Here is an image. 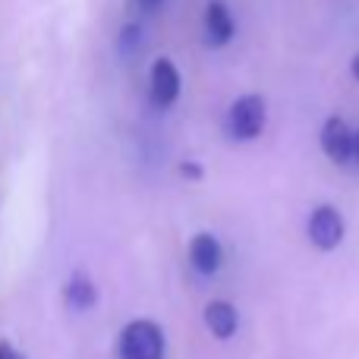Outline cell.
Returning a JSON list of instances; mask_svg holds the SVG:
<instances>
[{"label": "cell", "instance_id": "1", "mask_svg": "<svg viewBox=\"0 0 359 359\" xmlns=\"http://www.w3.org/2000/svg\"><path fill=\"white\" fill-rule=\"evenodd\" d=\"M164 350H168L164 331L151 318H136V322H130L120 331L117 341L120 359H164Z\"/></svg>", "mask_w": 359, "mask_h": 359}, {"label": "cell", "instance_id": "2", "mask_svg": "<svg viewBox=\"0 0 359 359\" xmlns=\"http://www.w3.org/2000/svg\"><path fill=\"white\" fill-rule=\"evenodd\" d=\"M268 120V104L262 95H243L227 107V133L236 142L259 139Z\"/></svg>", "mask_w": 359, "mask_h": 359}, {"label": "cell", "instance_id": "3", "mask_svg": "<svg viewBox=\"0 0 359 359\" xmlns=\"http://www.w3.org/2000/svg\"><path fill=\"white\" fill-rule=\"evenodd\" d=\"M344 233H347V221H344V215L334 205H318V208H312L309 221H306V236H309V243L316 249L331 252V249H337L344 243Z\"/></svg>", "mask_w": 359, "mask_h": 359}, {"label": "cell", "instance_id": "4", "mask_svg": "<svg viewBox=\"0 0 359 359\" xmlns=\"http://www.w3.org/2000/svg\"><path fill=\"white\" fill-rule=\"evenodd\" d=\"M180 88H183V79H180V69L170 57H158L151 63V73H149V92L155 107H174L180 98Z\"/></svg>", "mask_w": 359, "mask_h": 359}, {"label": "cell", "instance_id": "5", "mask_svg": "<svg viewBox=\"0 0 359 359\" xmlns=\"http://www.w3.org/2000/svg\"><path fill=\"white\" fill-rule=\"evenodd\" d=\"M322 151L328 155V161L334 164H350L353 161V130L347 126L344 117H328L322 126Z\"/></svg>", "mask_w": 359, "mask_h": 359}, {"label": "cell", "instance_id": "6", "mask_svg": "<svg viewBox=\"0 0 359 359\" xmlns=\"http://www.w3.org/2000/svg\"><path fill=\"white\" fill-rule=\"evenodd\" d=\"M189 265L196 268L198 274H217L224 265V246L221 240H217L215 233H208V230H202V233H196L189 240Z\"/></svg>", "mask_w": 359, "mask_h": 359}, {"label": "cell", "instance_id": "7", "mask_svg": "<svg viewBox=\"0 0 359 359\" xmlns=\"http://www.w3.org/2000/svg\"><path fill=\"white\" fill-rule=\"evenodd\" d=\"M233 32H236V22L230 6L224 0H208L205 4V41L211 48H224V44H230Z\"/></svg>", "mask_w": 359, "mask_h": 359}, {"label": "cell", "instance_id": "8", "mask_svg": "<svg viewBox=\"0 0 359 359\" xmlns=\"http://www.w3.org/2000/svg\"><path fill=\"white\" fill-rule=\"evenodd\" d=\"M205 328L217 337V341H230L240 328V316H236V306L227 303V299H211L205 306Z\"/></svg>", "mask_w": 359, "mask_h": 359}, {"label": "cell", "instance_id": "9", "mask_svg": "<svg viewBox=\"0 0 359 359\" xmlns=\"http://www.w3.org/2000/svg\"><path fill=\"white\" fill-rule=\"evenodd\" d=\"M63 299H67L69 309L86 312V309H92V306L98 303V287H95V280L88 278V274L76 271L73 278L67 280V287H63Z\"/></svg>", "mask_w": 359, "mask_h": 359}, {"label": "cell", "instance_id": "10", "mask_svg": "<svg viewBox=\"0 0 359 359\" xmlns=\"http://www.w3.org/2000/svg\"><path fill=\"white\" fill-rule=\"evenodd\" d=\"M180 174L189 177V180H198V177H202V164H196V161H183V164H180Z\"/></svg>", "mask_w": 359, "mask_h": 359}, {"label": "cell", "instance_id": "11", "mask_svg": "<svg viewBox=\"0 0 359 359\" xmlns=\"http://www.w3.org/2000/svg\"><path fill=\"white\" fill-rule=\"evenodd\" d=\"M0 359H25V356L19 353V350L13 347L10 341H0Z\"/></svg>", "mask_w": 359, "mask_h": 359}, {"label": "cell", "instance_id": "12", "mask_svg": "<svg viewBox=\"0 0 359 359\" xmlns=\"http://www.w3.org/2000/svg\"><path fill=\"white\" fill-rule=\"evenodd\" d=\"M350 69H353V79L359 82V54L353 57V63H350Z\"/></svg>", "mask_w": 359, "mask_h": 359}, {"label": "cell", "instance_id": "13", "mask_svg": "<svg viewBox=\"0 0 359 359\" xmlns=\"http://www.w3.org/2000/svg\"><path fill=\"white\" fill-rule=\"evenodd\" d=\"M353 161H359V133H353Z\"/></svg>", "mask_w": 359, "mask_h": 359}, {"label": "cell", "instance_id": "14", "mask_svg": "<svg viewBox=\"0 0 359 359\" xmlns=\"http://www.w3.org/2000/svg\"><path fill=\"white\" fill-rule=\"evenodd\" d=\"M139 4H142V6H158L161 0H139Z\"/></svg>", "mask_w": 359, "mask_h": 359}]
</instances>
